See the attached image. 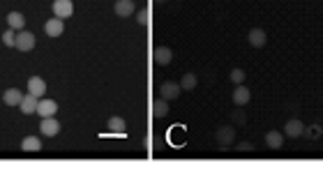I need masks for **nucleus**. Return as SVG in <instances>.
Here are the masks:
<instances>
[{"mask_svg": "<svg viewBox=\"0 0 323 182\" xmlns=\"http://www.w3.org/2000/svg\"><path fill=\"white\" fill-rule=\"evenodd\" d=\"M180 92H182L180 83H174V81H164V83L160 85V97L166 99V102H174V99H178Z\"/></svg>", "mask_w": 323, "mask_h": 182, "instance_id": "f257e3e1", "label": "nucleus"}, {"mask_svg": "<svg viewBox=\"0 0 323 182\" xmlns=\"http://www.w3.org/2000/svg\"><path fill=\"white\" fill-rule=\"evenodd\" d=\"M54 14L58 18H62V21H65V18H70L74 14V2L72 0H54Z\"/></svg>", "mask_w": 323, "mask_h": 182, "instance_id": "f03ea898", "label": "nucleus"}, {"mask_svg": "<svg viewBox=\"0 0 323 182\" xmlns=\"http://www.w3.org/2000/svg\"><path fill=\"white\" fill-rule=\"evenodd\" d=\"M18 51H32L35 49V35L28 30H18L16 32V42H14Z\"/></svg>", "mask_w": 323, "mask_h": 182, "instance_id": "7ed1b4c3", "label": "nucleus"}, {"mask_svg": "<svg viewBox=\"0 0 323 182\" xmlns=\"http://www.w3.org/2000/svg\"><path fill=\"white\" fill-rule=\"evenodd\" d=\"M215 139H217V143H220V146H224V148L231 146V143L236 141V129L231 127V125H224V127L217 129Z\"/></svg>", "mask_w": 323, "mask_h": 182, "instance_id": "20e7f679", "label": "nucleus"}, {"mask_svg": "<svg viewBox=\"0 0 323 182\" xmlns=\"http://www.w3.org/2000/svg\"><path fill=\"white\" fill-rule=\"evenodd\" d=\"M44 32H46L48 37H60L62 32H65V23H62V18L54 16V18H48L46 23H44Z\"/></svg>", "mask_w": 323, "mask_h": 182, "instance_id": "39448f33", "label": "nucleus"}, {"mask_svg": "<svg viewBox=\"0 0 323 182\" xmlns=\"http://www.w3.org/2000/svg\"><path fill=\"white\" fill-rule=\"evenodd\" d=\"M247 42H250L254 49H261V46H266V42H268V35H266L264 28H252V30L247 32Z\"/></svg>", "mask_w": 323, "mask_h": 182, "instance_id": "423d86ee", "label": "nucleus"}, {"mask_svg": "<svg viewBox=\"0 0 323 182\" xmlns=\"http://www.w3.org/2000/svg\"><path fill=\"white\" fill-rule=\"evenodd\" d=\"M37 113L42 118H54L58 113V102H54V99H40L37 102Z\"/></svg>", "mask_w": 323, "mask_h": 182, "instance_id": "0eeeda50", "label": "nucleus"}, {"mask_svg": "<svg viewBox=\"0 0 323 182\" xmlns=\"http://www.w3.org/2000/svg\"><path fill=\"white\" fill-rule=\"evenodd\" d=\"M284 134H286L288 139H300V136L305 134V125H302V120L291 118V120L286 122V127H284Z\"/></svg>", "mask_w": 323, "mask_h": 182, "instance_id": "6e6552de", "label": "nucleus"}, {"mask_svg": "<svg viewBox=\"0 0 323 182\" xmlns=\"http://www.w3.org/2000/svg\"><path fill=\"white\" fill-rule=\"evenodd\" d=\"M231 99H234L236 106H245V104L252 99L250 88H247V85H242V83L236 85V90H234V95H231Z\"/></svg>", "mask_w": 323, "mask_h": 182, "instance_id": "1a4fd4ad", "label": "nucleus"}, {"mask_svg": "<svg viewBox=\"0 0 323 182\" xmlns=\"http://www.w3.org/2000/svg\"><path fill=\"white\" fill-rule=\"evenodd\" d=\"M134 9H136L134 0H116V5H114V12L118 14V16H122V18L132 16Z\"/></svg>", "mask_w": 323, "mask_h": 182, "instance_id": "9d476101", "label": "nucleus"}, {"mask_svg": "<svg viewBox=\"0 0 323 182\" xmlns=\"http://www.w3.org/2000/svg\"><path fill=\"white\" fill-rule=\"evenodd\" d=\"M28 92L30 95H35V97L46 95V83H44V79H40V76H30L28 79Z\"/></svg>", "mask_w": 323, "mask_h": 182, "instance_id": "9b49d317", "label": "nucleus"}, {"mask_svg": "<svg viewBox=\"0 0 323 182\" xmlns=\"http://www.w3.org/2000/svg\"><path fill=\"white\" fill-rule=\"evenodd\" d=\"M40 132L44 134V136H56V134L60 132V122L54 118H42V125H40Z\"/></svg>", "mask_w": 323, "mask_h": 182, "instance_id": "f8f14e48", "label": "nucleus"}, {"mask_svg": "<svg viewBox=\"0 0 323 182\" xmlns=\"http://www.w3.org/2000/svg\"><path fill=\"white\" fill-rule=\"evenodd\" d=\"M266 146H268L270 150H280V148L284 146V134L277 132V129H270V132L266 134Z\"/></svg>", "mask_w": 323, "mask_h": 182, "instance_id": "ddd939ff", "label": "nucleus"}, {"mask_svg": "<svg viewBox=\"0 0 323 182\" xmlns=\"http://www.w3.org/2000/svg\"><path fill=\"white\" fill-rule=\"evenodd\" d=\"M37 102H40V99L35 97V95H24V99H21V104H18V106H21V113H26V116H32V113H37Z\"/></svg>", "mask_w": 323, "mask_h": 182, "instance_id": "4468645a", "label": "nucleus"}, {"mask_svg": "<svg viewBox=\"0 0 323 182\" xmlns=\"http://www.w3.org/2000/svg\"><path fill=\"white\" fill-rule=\"evenodd\" d=\"M152 58H155L157 65H168V62L174 60V51L168 49V46H157L155 53H152Z\"/></svg>", "mask_w": 323, "mask_h": 182, "instance_id": "2eb2a0df", "label": "nucleus"}, {"mask_svg": "<svg viewBox=\"0 0 323 182\" xmlns=\"http://www.w3.org/2000/svg\"><path fill=\"white\" fill-rule=\"evenodd\" d=\"M21 99H24V95H21L18 88H7V90L2 92V102H5L7 106H18Z\"/></svg>", "mask_w": 323, "mask_h": 182, "instance_id": "dca6fc26", "label": "nucleus"}, {"mask_svg": "<svg viewBox=\"0 0 323 182\" xmlns=\"http://www.w3.org/2000/svg\"><path fill=\"white\" fill-rule=\"evenodd\" d=\"M21 150L24 152H40L42 150V141L37 139V136H26L21 141Z\"/></svg>", "mask_w": 323, "mask_h": 182, "instance_id": "f3484780", "label": "nucleus"}, {"mask_svg": "<svg viewBox=\"0 0 323 182\" xmlns=\"http://www.w3.org/2000/svg\"><path fill=\"white\" fill-rule=\"evenodd\" d=\"M7 23H10V28H12V30H24L26 16L21 12H10V14H7Z\"/></svg>", "mask_w": 323, "mask_h": 182, "instance_id": "a211bd4d", "label": "nucleus"}, {"mask_svg": "<svg viewBox=\"0 0 323 182\" xmlns=\"http://www.w3.org/2000/svg\"><path fill=\"white\" fill-rule=\"evenodd\" d=\"M168 113V102L166 99H155V102H152V116L155 118H164Z\"/></svg>", "mask_w": 323, "mask_h": 182, "instance_id": "6ab92c4d", "label": "nucleus"}, {"mask_svg": "<svg viewBox=\"0 0 323 182\" xmlns=\"http://www.w3.org/2000/svg\"><path fill=\"white\" fill-rule=\"evenodd\" d=\"M106 127L111 129V132H116V134H122L127 129V125H125V120H122L120 116H114V118H108Z\"/></svg>", "mask_w": 323, "mask_h": 182, "instance_id": "aec40b11", "label": "nucleus"}, {"mask_svg": "<svg viewBox=\"0 0 323 182\" xmlns=\"http://www.w3.org/2000/svg\"><path fill=\"white\" fill-rule=\"evenodd\" d=\"M196 83H198L196 74H185V76L180 79V88H182V90H194V88H196Z\"/></svg>", "mask_w": 323, "mask_h": 182, "instance_id": "412c9836", "label": "nucleus"}, {"mask_svg": "<svg viewBox=\"0 0 323 182\" xmlns=\"http://www.w3.org/2000/svg\"><path fill=\"white\" fill-rule=\"evenodd\" d=\"M228 79H231V83L240 85V83H245L247 74H245V69H240V67H236V69H231V74H228Z\"/></svg>", "mask_w": 323, "mask_h": 182, "instance_id": "4be33fe9", "label": "nucleus"}, {"mask_svg": "<svg viewBox=\"0 0 323 182\" xmlns=\"http://www.w3.org/2000/svg\"><path fill=\"white\" fill-rule=\"evenodd\" d=\"M136 23L138 25H148L150 23V7H144L136 12Z\"/></svg>", "mask_w": 323, "mask_h": 182, "instance_id": "5701e85b", "label": "nucleus"}, {"mask_svg": "<svg viewBox=\"0 0 323 182\" xmlns=\"http://www.w3.org/2000/svg\"><path fill=\"white\" fill-rule=\"evenodd\" d=\"M14 42H16V30L7 28V30L2 32V44H5V46H14Z\"/></svg>", "mask_w": 323, "mask_h": 182, "instance_id": "b1692460", "label": "nucleus"}, {"mask_svg": "<svg viewBox=\"0 0 323 182\" xmlns=\"http://www.w3.org/2000/svg\"><path fill=\"white\" fill-rule=\"evenodd\" d=\"M236 150L240 152V155H250V152H254V143H250V141H245V143H238V148Z\"/></svg>", "mask_w": 323, "mask_h": 182, "instance_id": "393cba45", "label": "nucleus"}, {"mask_svg": "<svg viewBox=\"0 0 323 182\" xmlns=\"http://www.w3.org/2000/svg\"><path fill=\"white\" fill-rule=\"evenodd\" d=\"M236 122H245V116H242V113H240V111H238V113H236Z\"/></svg>", "mask_w": 323, "mask_h": 182, "instance_id": "a878e982", "label": "nucleus"}, {"mask_svg": "<svg viewBox=\"0 0 323 182\" xmlns=\"http://www.w3.org/2000/svg\"><path fill=\"white\" fill-rule=\"evenodd\" d=\"M155 2H166V0H155Z\"/></svg>", "mask_w": 323, "mask_h": 182, "instance_id": "bb28decb", "label": "nucleus"}]
</instances>
